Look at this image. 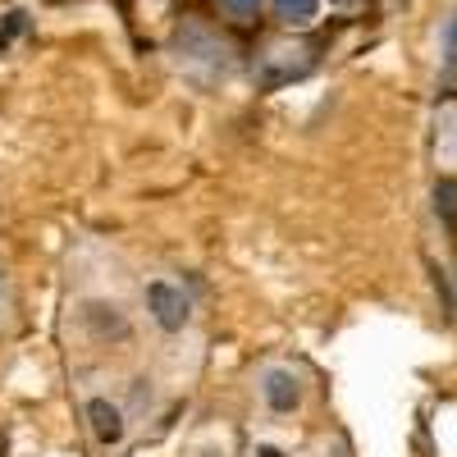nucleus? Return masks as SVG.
Wrapping results in <instances>:
<instances>
[{"label": "nucleus", "mask_w": 457, "mask_h": 457, "mask_svg": "<svg viewBox=\"0 0 457 457\" xmlns=\"http://www.w3.org/2000/svg\"><path fill=\"white\" fill-rule=\"evenodd\" d=\"M174 51L183 60V69H202L206 64V79H215V73L228 69V42H220V37L206 28V23H183L179 37H174Z\"/></svg>", "instance_id": "1"}, {"label": "nucleus", "mask_w": 457, "mask_h": 457, "mask_svg": "<svg viewBox=\"0 0 457 457\" xmlns=\"http://www.w3.org/2000/svg\"><path fill=\"white\" fill-rule=\"evenodd\" d=\"M146 312L161 329H183L193 320V297H187L174 279H151L146 284Z\"/></svg>", "instance_id": "2"}, {"label": "nucleus", "mask_w": 457, "mask_h": 457, "mask_svg": "<svg viewBox=\"0 0 457 457\" xmlns=\"http://www.w3.org/2000/svg\"><path fill=\"white\" fill-rule=\"evenodd\" d=\"M307 69H312V51L307 46H270L261 55V83L265 87H284V83L302 79Z\"/></svg>", "instance_id": "3"}, {"label": "nucleus", "mask_w": 457, "mask_h": 457, "mask_svg": "<svg viewBox=\"0 0 457 457\" xmlns=\"http://www.w3.org/2000/svg\"><path fill=\"white\" fill-rule=\"evenodd\" d=\"M261 398H265V407H270V411H297L302 407V375L293 366H265Z\"/></svg>", "instance_id": "4"}, {"label": "nucleus", "mask_w": 457, "mask_h": 457, "mask_svg": "<svg viewBox=\"0 0 457 457\" xmlns=\"http://www.w3.org/2000/svg\"><path fill=\"white\" fill-rule=\"evenodd\" d=\"M87 421H92V435H96V444H120L124 439V411H120V403H110V398H92L87 403Z\"/></svg>", "instance_id": "5"}, {"label": "nucleus", "mask_w": 457, "mask_h": 457, "mask_svg": "<svg viewBox=\"0 0 457 457\" xmlns=\"http://www.w3.org/2000/svg\"><path fill=\"white\" fill-rule=\"evenodd\" d=\"M83 320L96 338H129V320L120 316V307H105V302H87Z\"/></svg>", "instance_id": "6"}, {"label": "nucleus", "mask_w": 457, "mask_h": 457, "mask_svg": "<svg viewBox=\"0 0 457 457\" xmlns=\"http://www.w3.org/2000/svg\"><path fill=\"white\" fill-rule=\"evenodd\" d=\"M270 5H275V19H279V23H288V28H312L325 0H270Z\"/></svg>", "instance_id": "7"}, {"label": "nucleus", "mask_w": 457, "mask_h": 457, "mask_svg": "<svg viewBox=\"0 0 457 457\" xmlns=\"http://www.w3.org/2000/svg\"><path fill=\"white\" fill-rule=\"evenodd\" d=\"M435 215L448 228H457V179H439L435 183Z\"/></svg>", "instance_id": "8"}, {"label": "nucleus", "mask_w": 457, "mask_h": 457, "mask_svg": "<svg viewBox=\"0 0 457 457\" xmlns=\"http://www.w3.org/2000/svg\"><path fill=\"white\" fill-rule=\"evenodd\" d=\"M261 5H265V0H220V10H224L228 19H238V23L256 19V14H261Z\"/></svg>", "instance_id": "9"}, {"label": "nucleus", "mask_w": 457, "mask_h": 457, "mask_svg": "<svg viewBox=\"0 0 457 457\" xmlns=\"http://www.w3.org/2000/svg\"><path fill=\"white\" fill-rule=\"evenodd\" d=\"M329 10H343V14H353V10H366V0H329Z\"/></svg>", "instance_id": "10"}, {"label": "nucleus", "mask_w": 457, "mask_h": 457, "mask_svg": "<svg viewBox=\"0 0 457 457\" xmlns=\"http://www.w3.org/2000/svg\"><path fill=\"white\" fill-rule=\"evenodd\" d=\"M5 307H10V293H5V284H0V316H5Z\"/></svg>", "instance_id": "11"}, {"label": "nucleus", "mask_w": 457, "mask_h": 457, "mask_svg": "<svg viewBox=\"0 0 457 457\" xmlns=\"http://www.w3.org/2000/svg\"><path fill=\"white\" fill-rule=\"evenodd\" d=\"M261 457H279V448H261Z\"/></svg>", "instance_id": "12"}]
</instances>
